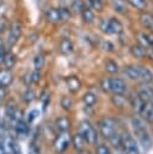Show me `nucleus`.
I'll return each mask as SVG.
<instances>
[{
	"mask_svg": "<svg viewBox=\"0 0 153 154\" xmlns=\"http://www.w3.org/2000/svg\"><path fill=\"white\" fill-rule=\"evenodd\" d=\"M43 17H45V20L48 24H51V25H59V24H61L58 7H54V6L47 7L45 10V12H43Z\"/></svg>",
	"mask_w": 153,
	"mask_h": 154,
	"instance_id": "7",
	"label": "nucleus"
},
{
	"mask_svg": "<svg viewBox=\"0 0 153 154\" xmlns=\"http://www.w3.org/2000/svg\"><path fill=\"white\" fill-rule=\"evenodd\" d=\"M69 6H70V8H71V11H72L73 14L75 13H78L80 14V12L82 11V8L84 6V0H72Z\"/></svg>",
	"mask_w": 153,
	"mask_h": 154,
	"instance_id": "34",
	"label": "nucleus"
},
{
	"mask_svg": "<svg viewBox=\"0 0 153 154\" xmlns=\"http://www.w3.org/2000/svg\"><path fill=\"white\" fill-rule=\"evenodd\" d=\"M151 103H152V106H153V99H152V101H151Z\"/></svg>",
	"mask_w": 153,
	"mask_h": 154,
	"instance_id": "55",
	"label": "nucleus"
},
{
	"mask_svg": "<svg viewBox=\"0 0 153 154\" xmlns=\"http://www.w3.org/2000/svg\"><path fill=\"white\" fill-rule=\"evenodd\" d=\"M16 63H17V58H16V55H14L12 52H6L5 58H4V61H2V65L5 66V69H7V70H12V69L14 67Z\"/></svg>",
	"mask_w": 153,
	"mask_h": 154,
	"instance_id": "26",
	"label": "nucleus"
},
{
	"mask_svg": "<svg viewBox=\"0 0 153 154\" xmlns=\"http://www.w3.org/2000/svg\"><path fill=\"white\" fill-rule=\"evenodd\" d=\"M5 10H6V5H5L2 1H0V17H4Z\"/></svg>",
	"mask_w": 153,
	"mask_h": 154,
	"instance_id": "50",
	"label": "nucleus"
},
{
	"mask_svg": "<svg viewBox=\"0 0 153 154\" xmlns=\"http://www.w3.org/2000/svg\"><path fill=\"white\" fill-rule=\"evenodd\" d=\"M130 54H131V57L133 58H135V59H139V60H142V59H145L146 58V55H147V48L146 47H143L142 45H140V43H134L131 47H130Z\"/></svg>",
	"mask_w": 153,
	"mask_h": 154,
	"instance_id": "13",
	"label": "nucleus"
},
{
	"mask_svg": "<svg viewBox=\"0 0 153 154\" xmlns=\"http://www.w3.org/2000/svg\"><path fill=\"white\" fill-rule=\"evenodd\" d=\"M13 81V75L11 72V70L7 69H2L0 70V85L1 87H8Z\"/></svg>",
	"mask_w": 153,
	"mask_h": 154,
	"instance_id": "21",
	"label": "nucleus"
},
{
	"mask_svg": "<svg viewBox=\"0 0 153 154\" xmlns=\"http://www.w3.org/2000/svg\"><path fill=\"white\" fill-rule=\"evenodd\" d=\"M65 81H66V85H67V89L70 93L76 94L81 89V81L77 76H69V77H66Z\"/></svg>",
	"mask_w": 153,
	"mask_h": 154,
	"instance_id": "17",
	"label": "nucleus"
},
{
	"mask_svg": "<svg viewBox=\"0 0 153 154\" xmlns=\"http://www.w3.org/2000/svg\"><path fill=\"white\" fill-rule=\"evenodd\" d=\"M70 142H71V140H70L69 135H66V132H63L60 136H58L55 138V141H54V148H55V150L58 153H63V152H65L69 148Z\"/></svg>",
	"mask_w": 153,
	"mask_h": 154,
	"instance_id": "10",
	"label": "nucleus"
},
{
	"mask_svg": "<svg viewBox=\"0 0 153 154\" xmlns=\"http://www.w3.org/2000/svg\"><path fill=\"white\" fill-rule=\"evenodd\" d=\"M22 117H23V112L20 111V109H18V108H16L14 109V112H13V116H12V120H14V122H18V120H22Z\"/></svg>",
	"mask_w": 153,
	"mask_h": 154,
	"instance_id": "43",
	"label": "nucleus"
},
{
	"mask_svg": "<svg viewBox=\"0 0 153 154\" xmlns=\"http://www.w3.org/2000/svg\"><path fill=\"white\" fill-rule=\"evenodd\" d=\"M34 99H35V93H34V90H33L31 88H28V89L24 91V94H23V100H24L27 103H30Z\"/></svg>",
	"mask_w": 153,
	"mask_h": 154,
	"instance_id": "37",
	"label": "nucleus"
},
{
	"mask_svg": "<svg viewBox=\"0 0 153 154\" xmlns=\"http://www.w3.org/2000/svg\"><path fill=\"white\" fill-rule=\"evenodd\" d=\"M148 4H151V5H153V0H148Z\"/></svg>",
	"mask_w": 153,
	"mask_h": 154,
	"instance_id": "54",
	"label": "nucleus"
},
{
	"mask_svg": "<svg viewBox=\"0 0 153 154\" xmlns=\"http://www.w3.org/2000/svg\"><path fill=\"white\" fill-rule=\"evenodd\" d=\"M96 154H111V152L105 144H99L96 147Z\"/></svg>",
	"mask_w": 153,
	"mask_h": 154,
	"instance_id": "42",
	"label": "nucleus"
},
{
	"mask_svg": "<svg viewBox=\"0 0 153 154\" xmlns=\"http://www.w3.org/2000/svg\"><path fill=\"white\" fill-rule=\"evenodd\" d=\"M60 106L63 107V109L65 111H70L72 107V100L69 96H63L60 100Z\"/></svg>",
	"mask_w": 153,
	"mask_h": 154,
	"instance_id": "36",
	"label": "nucleus"
},
{
	"mask_svg": "<svg viewBox=\"0 0 153 154\" xmlns=\"http://www.w3.org/2000/svg\"><path fill=\"white\" fill-rule=\"evenodd\" d=\"M120 146L123 147V150L126 154H140V149L135 138L128 132H124L120 136Z\"/></svg>",
	"mask_w": 153,
	"mask_h": 154,
	"instance_id": "4",
	"label": "nucleus"
},
{
	"mask_svg": "<svg viewBox=\"0 0 153 154\" xmlns=\"http://www.w3.org/2000/svg\"><path fill=\"white\" fill-rule=\"evenodd\" d=\"M152 83H153V82H152Z\"/></svg>",
	"mask_w": 153,
	"mask_h": 154,
	"instance_id": "56",
	"label": "nucleus"
},
{
	"mask_svg": "<svg viewBox=\"0 0 153 154\" xmlns=\"http://www.w3.org/2000/svg\"><path fill=\"white\" fill-rule=\"evenodd\" d=\"M104 67H105V71L107 73H110V75H116L120 70L118 63L116 60H113V59H107L105 61V64H104Z\"/></svg>",
	"mask_w": 153,
	"mask_h": 154,
	"instance_id": "25",
	"label": "nucleus"
},
{
	"mask_svg": "<svg viewBox=\"0 0 153 154\" xmlns=\"http://www.w3.org/2000/svg\"><path fill=\"white\" fill-rule=\"evenodd\" d=\"M112 102L116 105V107L123 108L125 105V99L123 97V94H114L112 97Z\"/></svg>",
	"mask_w": 153,
	"mask_h": 154,
	"instance_id": "35",
	"label": "nucleus"
},
{
	"mask_svg": "<svg viewBox=\"0 0 153 154\" xmlns=\"http://www.w3.org/2000/svg\"><path fill=\"white\" fill-rule=\"evenodd\" d=\"M23 32V24L18 20H14L8 26V35H7V43L8 46H14L18 43Z\"/></svg>",
	"mask_w": 153,
	"mask_h": 154,
	"instance_id": "3",
	"label": "nucleus"
},
{
	"mask_svg": "<svg viewBox=\"0 0 153 154\" xmlns=\"http://www.w3.org/2000/svg\"><path fill=\"white\" fill-rule=\"evenodd\" d=\"M80 154H89V153H88V152H84V150H83V152H81Z\"/></svg>",
	"mask_w": 153,
	"mask_h": 154,
	"instance_id": "53",
	"label": "nucleus"
},
{
	"mask_svg": "<svg viewBox=\"0 0 153 154\" xmlns=\"http://www.w3.org/2000/svg\"><path fill=\"white\" fill-rule=\"evenodd\" d=\"M40 81H41V71L34 70V71L31 72V83L37 84Z\"/></svg>",
	"mask_w": 153,
	"mask_h": 154,
	"instance_id": "41",
	"label": "nucleus"
},
{
	"mask_svg": "<svg viewBox=\"0 0 153 154\" xmlns=\"http://www.w3.org/2000/svg\"><path fill=\"white\" fill-rule=\"evenodd\" d=\"M146 58H148L149 60L153 61V47L147 48V55H146Z\"/></svg>",
	"mask_w": 153,
	"mask_h": 154,
	"instance_id": "48",
	"label": "nucleus"
},
{
	"mask_svg": "<svg viewBox=\"0 0 153 154\" xmlns=\"http://www.w3.org/2000/svg\"><path fill=\"white\" fill-rule=\"evenodd\" d=\"M14 109H16V107H13V106H7L6 107V114H7V117L11 119L12 118V116H13V112H14Z\"/></svg>",
	"mask_w": 153,
	"mask_h": 154,
	"instance_id": "46",
	"label": "nucleus"
},
{
	"mask_svg": "<svg viewBox=\"0 0 153 154\" xmlns=\"http://www.w3.org/2000/svg\"><path fill=\"white\" fill-rule=\"evenodd\" d=\"M73 49H75V47H73V43L70 38H67V37L61 38V41L59 43V51L61 54L70 55L71 53H73Z\"/></svg>",
	"mask_w": 153,
	"mask_h": 154,
	"instance_id": "18",
	"label": "nucleus"
},
{
	"mask_svg": "<svg viewBox=\"0 0 153 154\" xmlns=\"http://www.w3.org/2000/svg\"><path fill=\"white\" fill-rule=\"evenodd\" d=\"M80 17L82 19V22L86 24V25H92L95 23V19H96V13L87 6V4L84 2V6L82 8V11L80 12Z\"/></svg>",
	"mask_w": 153,
	"mask_h": 154,
	"instance_id": "9",
	"label": "nucleus"
},
{
	"mask_svg": "<svg viewBox=\"0 0 153 154\" xmlns=\"http://www.w3.org/2000/svg\"><path fill=\"white\" fill-rule=\"evenodd\" d=\"M111 10L118 16H125L129 12V5L126 0H110Z\"/></svg>",
	"mask_w": 153,
	"mask_h": 154,
	"instance_id": "8",
	"label": "nucleus"
},
{
	"mask_svg": "<svg viewBox=\"0 0 153 154\" xmlns=\"http://www.w3.org/2000/svg\"><path fill=\"white\" fill-rule=\"evenodd\" d=\"M139 113L141 114L143 120L153 124V106H152V103L143 101V103L141 105V107L139 109Z\"/></svg>",
	"mask_w": 153,
	"mask_h": 154,
	"instance_id": "12",
	"label": "nucleus"
},
{
	"mask_svg": "<svg viewBox=\"0 0 153 154\" xmlns=\"http://www.w3.org/2000/svg\"><path fill=\"white\" fill-rule=\"evenodd\" d=\"M0 154H6V149L2 143H0Z\"/></svg>",
	"mask_w": 153,
	"mask_h": 154,
	"instance_id": "51",
	"label": "nucleus"
},
{
	"mask_svg": "<svg viewBox=\"0 0 153 154\" xmlns=\"http://www.w3.org/2000/svg\"><path fill=\"white\" fill-rule=\"evenodd\" d=\"M55 125H57V129L63 134V132H67L70 130V120L67 117H59L55 122Z\"/></svg>",
	"mask_w": 153,
	"mask_h": 154,
	"instance_id": "27",
	"label": "nucleus"
},
{
	"mask_svg": "<svg viewBox=\"0 0 153 154\" xmlns=\"http://www.w3.org/2000/svg\"><path fill=\"white\" fill-rule=\"evenodd\" d=\"M6 148L10 150L11 154H20V148L17 144V142L12 138H7L6 140ZM5 148V149H6Z\"/></svg>",
	"mask_w": 153,
	"mask_h": 154,
	"instance_id": "32",
	"label": "nucleus"
},
{
	"mask_svg": "<svg viewBox=\"0 0 153 154\" xmlns=\"http://www.w3.org/2000/svg\"><path fill=\"white\" fill-rule=\"evenodd\" d=\"M100 87L102 89V91L105 93H110L111 91V83H110V78H104L100 82Z\"/></svg>",
	"mask_w": 153,
	"mask_h": 154,
	"instance_id": "39",
	"label": "nucleus"
},
{
	"mask_svg": "<svg viewBox=\"0 0 153 154\" xmlns=\"http://www.w3.org/2000/svg\"><path fill=\"white\" fill-rule=\"evenodd\" d=\"M72 146H73V148H75V150L77 152V153H81V152H83L84 150V138L80 135V134H76L73 137H72Z\"/></svg>",
	"mask_w": 153,
	"mask_h": 154,
	"instance_id": "29",
	"label": "nucleus"
},
{
	"mask_svg": "<svg viewBox=\"0 0 153 154\" xmlns=\"http://www.w3.org/2000/svg\"><path fill=\"white\" fill-rule=\"evenodd\" d=\"M139 23L141 28L146 31H153V13L149 12L148 10L139 12Z\"/></svg>",
	"mask_w": 153,
	"mask_h": 154,
	"instance_id": "6",
	"label": "nucleus"
},
{
	"mask_svg": "<svg viewBox=\"0 0 153 154\" xmlns=\"http://www.w3.org/2000/svg\"><path fill=\"white\" fill-rule=\"evenodd\" d=\"M58 11H59L60 20H61L63 24H66V23H69L71 20L73 13H72L70 6H67V5H60V6H58Z\"/></svg>",
	"mask_w": 153,
	"mask_h": 154,
	"instance_id": "16",
	"label": "nucleus"
},
{
	"mask_svg": "<svg viewBox=\"0 0 153 154\" xmlns=\"http://www.w3.org/2000/svg\"><path fill=\"white\" fill-rule=\"evenodd\" d=\"M136 40H137V43L142 45L143 47H146V48H149L151 47V40H149L148 31H146V30L137 31L136 32Z\"/></svg>",
	"mask_w": 153,
	"mask_h": 154,
	"instance_id": "24",
	"label": "nucleus"
},
{
	"mask_svg": "<svg viewBox=\"0 0 153 154\" xmlns=\"http://www.w3.org/2000/svg\"><path fill=\"white\" fill-rule=\"evenodd\" d=\"M101 49H102L104 52L112 53V52L114 51V45H113L111 41L105 40V41H102V43H101Z\"/></svg>",
	"mask_w": 153,
	"mask_h": 154,
	"instance_id": "38",
	"label": "nucleus"
},
{
	"mask_svg": "<svg viewBox=\"0 0 153 154\" xmlns=\"http://www.w3.org/2000/svg\"><path fill=\"white\" fill-rule=\"evenodd\" d=\"M137 95L140 96V99H141L142 101L151 103V101H152V99H153V89H152V88H148V87H143V88H141V89L139 90Z\"/></svg>",
	"mask_w": 153,
	"mask_h": 154,
	"instance_id": "28",
	"label": "nucleus"
},
{
	"mask_svg": "<svg viewBox=\"0 0 153 154\" xmlns=\"http://www.w3.org/2000/svg\"><path fill=\"white\" fill-rule=\"evenodd\" d=\"M110 83H111V91L113 94H124L126 91V84L124 79L119 77H113L110 78Z\"/></svg>",
	"mask_w": 153,
	"mask_h": 154,
	"instance_id": "11",
	"label": "nucleus"
},
{
	"mask_svg": "<svg viewBox=\"0 0 153 154\" xmlns=\"http://www.w3.org/2000/svg\"><path fill=\"white\" fill-rule=\"evenodd\" d=\"M10 23L5 17H0V34H4L5 31L8 30Z\"/></svg>",
	"mask_w": 153,
	"mask_h": 154,
	"instance_id": "40",
	"label": "nucleus"
},
{
	"mask_svg": "<svg viewBox=\"0 0 153 154\" xmlns=\"http://www.w3.org/2000/svg\"><path fill=\"white\" fill-rule=\"evenodd\" d=\"M83 102L87 107H93L96 102V95L92 91H87L84 95H83Z\"/></svg>",
	"mask_w": 153,
	"mask_h": 154,
	"instance_id": "33",
	"label": "nucleus"
},
{
	"mask_svg": "<svg viewBox=\"0 0 153 154\" xmlns=\"http://www.w3.org/2000/svg\"><path fill=\"white\" fill-rule=\"evenodd\" d=\"M5 54H6V51H5V49H4V47L1 46V47H0V65H2V61H4Z\"/></svg>",
	"mask_w": 153,
	"mask_h": 154,
	"instance_id": "49",
	"label": "nucleus"
},
{
	"mask_svg": "<svg viewBox=\"0 0 153 154\" xmlns=\"http://www.w3.org/2000/svg\"><path fill=\"white\" fill-rule=\"evenodd\" d=\"M45 63H46V59H45V55L43 54H36L34 60H33V64H34V70H39L41 71L45 66Z\"/></svg>",
	"mask_w": 153,
	"mask_h": 154,
	"instance_id": "31",
	"label": "nucleus"
},
{
	"mask_svg": "<svg viewBox=\"0 0 153 154\" xmlns=\"http://www.w3.org/2000/svg\"><path fill=\"white\" fill-rule=\"evenodd\" d=\"M123 73L130 81H140V71H139V66L137 65L130 64V65L124 66Z\"/></svg>",
	"mask_w": 153,
	"mask_h": 154,
	"instance_id": "14",
	"label": "nucleus"
},
{
	"mask_svg": "<svg viewBox=\"0 0 153 154\" xmlns=\"http://www.w3.org/2000/svg\"><path fill=\"white\" fill-rule=\"evenodd\" d=\"M117 154H126V153H125L124 150H118V153H117Z\"/></svg>",
	"mask_w": 153,
	"mask_h": 154,
	"instance_id": "52",
	"label": "nucleus"
},
{
	"mask_svg": "<svg viewBox=\"0 0 153 154\" xmlns=\"http://www.w3.org/2000/svg\"><path fill=\"white\" fill-rule=\"evenodd\" d=\"M98 28H99V30H100L102 34H105V35H107V36L112 35L110 17H104V18H101V19L98 22Z\"/></svg>",
	"mask_w": 153,
	"mask_h": 154,
	"instance_id": "23",
	"label": "nucleus"
},
{
	"mask_svg": "<svg viewBox=\"0 0 153 154\" xmlns=\"http://www.w3.org/2000/svg\"><path fill=\"white\" fill-rule=\"evenodd\" d=\"M128 5L130 8L141 12V11H146L148 7V0H126Z\"/></svg>",
	"mask_w": 153,
	"mask_h": 154,
	"instance_id": "22",
	"label": "nucleus"
},
{
	"mask_svg": "<svg viewBox=\"0 0 153 154\" xmlns=\"http://www.w3.org/2000/svg\"><path fill=\"white\" fill-rule=\"evenodd\" d=\"M78 134L84 138V141L93 146L98 141V132L95 130V128L87 120H83L81 124H80V129H78Z\"/></svg>",
	"mask_w": 153,
	"mask_h": 154,
	"instance_id": "2",
	"label": "nucleus"
},
{
	"mask_svg": "<svg viewBox=\"0 0 153 154\" xmlns=\"http://www.w3.org/2000/svg\"><path fill=\"white\" fill-rule=\"evenodd\" d=\"M36 116H39V112H37L36 109H33V111H30V112H29V114H28V118H27L28 123H29V124H30V123H33V122L35 120Z\"/></svg>",
	"mask_w": 153,
	"mask_h": 154,
	"instance_id": "44",
	"label": "nucleus"
},
{
	"mask_svg": "<svg viewBox=\"0 0 153 154\" xmlns=\"http://www.w3.org/2000/svg\"><path fill=\"white\" fill-rule=\"evenodd\" d=\"M98 126H99L100 134H101L106 140H108L113 134L117 132V131H116V123H114V120L111 119V118H102V119L99 122Z\"/></svg>",
	"mask_w": 153,
	"mask_h": 154,
	"instance_id": "5",
	"label": "nucleus"
},
{
	"mask_svg": "<svg viewBox=\"0 0 153 154\" xmlns=\"http://www.w3.org/2000/svg\"><path fill=\"white\" fill-rule=\"evenodd\" d=\"M14 130H16V134L20 137H24L29 134V126L27 123L22 122V120H18L16 122V126H14Z\"/></svg>",
	"mask_w": 153,
	"mask_h": 154,
	"instance_id": "30",
	"label": "nucleus"
},
{
	"mask_svg": "<svg viewBox=\"0 0 153 154\" xmlns=\"http://www.w3.org/2000/svg\"><path fill=\"white\" fill-rule=\"evenodd\" d=\"M130 123H131L134 135L140 141V143L143 146V148H149V146L152 144V140H151L149 132L147 130V126L142 117H133Z\"/></svg>",
	"mask_w": 153,
	"mask_h": 154,
	"instance_id": "1",
	"label": "nucleus"
},
{
	"mask_svg": "<svg viewBox=\"0 0 153 154\" xmlns=\"http://www.w3.org/2000/svg\"><path fill=\"white\" fill-rule=\"evenodd\" d=\"M110 23H111V30H112V35H116V36H119L123 34L124 31V25L122 23V20L116 17V16H112L110 17Z\"/></svg>",
	"mask_w": 153,
	"mask_h": 154,
	"instance_id": "15",
	"label": "nucleus"
},
{
	"mask_svg": "<svg viewBox=\"0 0 153 154\" xmlns=\"http://www.w3.org/2000/svg\"><path fill=\"white\" fill-rule=\"evenodd\" d=\"M6 95H7V89H6V87H1V85H0V101H1L4 97H6Z\"/></svg>",
	"mask_w": 153,
	"mask_h": 154,
	"instance_id": "47",
	"label": "nucleus"
},
{
	"mask_svg": "<svg viewBox=\"0 0 153 154\" xmlns=\"http://www.w3.org/2000/svg\"><path fill=\"white\" fill-rule=\"evenodd\" d=\"M23 83H24L27 87H29L30 84H33V83H31V72H27V73L23 76Z\"/></svg>",
	"mask_w": 153,
	"mask_h": 154,
	"instance_id": "45",
	"label": "nucleus"
},
{
	"mask_svg": "<svg viewBox=\"0 0 153 154\" xmlns=\"http://www.w3.org/2000/svg\"><path fill=\"white\" fill-rule=\"evenodd\" d=\"M84 2L95 13H102L104 10H105V5L107 4L106 0H84Z\"/></svg>",
	"mask_w": 153,
	"mask_h": 154,
	"instance_id": "19",
	"label": "nucleus"
},
{
	"mask_svg": "<svg viewBox=\"0 0 153 154\" xmlns=\"http://www.w3.org/2000/svg\"><path fill=\"white\" fill-rule=\"evenodd\" d=\"M139 66V71H140V79L148 84V83H152L153 82V72L145 65H137Z\"/></svg>",
	"mask_w": 153,
	"mask_h": 154,
	"instance_id": "20",
	"label": "nucleus"
}]
</instances>
